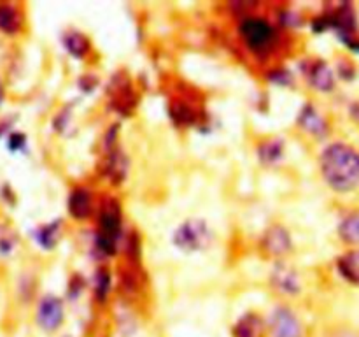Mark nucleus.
<instances>
[{
	"label": "nucleus",
	"mask_w": 359,
	"mask_h": 337,
	"mask_svg": "<svg viewBox=\"0 0 359 337\" xmlns=\"http://www.w3.org/2000/svg\"><path fill=\"white\" fill-rule=\"evenodd\" d=\"M63 46L74 58H84L91 49L90 39L77 30H69L63 34Z\"/></svg>",
	"instance_id": "16"
},
{
	"label": "nucleus",
	"mask_w": 359,
	"mask_h": 337,
	"mask_svg": "<svg viewBox=\"0 0 359 337\" xmlns=\"http://www.w3.org/2000/svg\"><path fill=\"white\" fill-rule=\"evenodd\" d=\"M65 304L55 293H44L35 302L34 323L46 336H55L65 325Z\"/></svg>",
	"instance_id": "4"
},
{
	"label": "nucleus",
	"mask_w": 359,
	"mask_h": 337,
	"mask_svg": "<svg viewBox=\"0 0 359 337\" xmlns=\"http://www.w3.org/2000/svg\"><path fill=\"white\" fill-rule=\"evenodd\" d=\"M332 337H358V336H356V333L349 332V330H340V332L333 333Z\"/></svg>",
	"instance_id": "24"
},
{
	"label": "nucleus",
	"mask_w": 359,
	"mask_h": 337,
	"mask_svg": "<svg viewBox=\"0 0 359 337\" xmlns=\"http://www.w3.org/2000/svg\"><path fill=\"white\" fill-rule=\"evenodd\" d=\"M284 140L280 137H273V139H266L259 144L258 147V157L259 161L263 165H272L280 164V160L284 158Z\"/></svg>",
	"instance_id": "15"
},
{
	"label": "nucleus",
	"mask_w": 359,
	"mask_h": 337,
	"mask_svg": "<svg viewBox=\"0 0 359 337\" xmlns=\"http://www.w3.org/2000/svg\"><path fill=\"white\" fill-rule=\"evenodd\" d=\"M339 235L346 244H359V213H351L340 221Z\"/></svg>",
	"instance_id": "18"
},
{
	"label": "nucleus",
	"mask_w": 359,
	"mask_h": 337,
	"mask_svg": "<svg viewBox=\"0 0 359 337\" xmlns=\"http://www.w3.org/2000/svg\"><path fill=\"white\" fill-rule=\"evenodd\" d=\"M11 132V121L9 119H0V139L7 137V133Z\"/></svg>",
	"instance_id": "22"
},
{
	"label": "nucleus",
	"mask_w": 359,
	"mask_h": 337,
	"mask_svg": "<svg viewBox=\"0 0 359 337\" xmlns=\"http://www.w3.org/2000/svg\"><path fill=\"white\" fill-rule=\"evenodd\" d=\"M18 244H20V237L16 232L9 227H0V256L7 258V256L14 255Z\"/></svg>",
	"instance_id": "19"
},
{
	"label": "nucleus",
	"mask_w": 359,
	"mask_h": 337,
	"mask_svg": "<svg viewBox=\"0 0 359 337\" xmlns=\"http://www.w3.org/2000/svg\"><path fill=\"white\" fill-rule=\"evenodd\" d=\"M266 337H304L305 329L300 316L293 308L277 304L265 316Z\"/></svg>",
	"instance_id": "5"
},
{
	"label": "nucleus",
	"mask_w": 359,
	"mask_h": 337,
	"mask_svg": "<svg viewBox=\"0 0 359 337\" xmlns=\"http://www.w3.org/2000/svg\"><path fill=\"white\" fill-rule=\"evenodd\" d=\"M269 284L280 297H298V293L302 291L300 274L293 267L287 265L284 260L276 262L269 276Z\"/></svg>",
	"instance_id": "7"
},
{
	"label": "nucleus",
	"mask_w": 359,
	"mask_h": 337,
	"mask_svg": "<svg viewBox=\"0 0 359 337\" xmlns=\"http://www.w3.org/2000/svg\"><path fill=\"white\" fill-rule=\"evenodd\" d=\"M353 112H354V116H356V118L359 119V105H356V107L353 109Z\"/></svg>",
	"instance_id": "25"
},
{
	"label": "nucleus",
	"mask_w": 359,
	"mask_h": 337,
	"mask_svg": "<svg viewBox=\"0 0 359 337\" xmlns=\"http://www.w3.org/2000/svg\"><path fill=\"white\" fill-rule=\"evenodd\" d=\"M63 337H72V336H63Z\"/></svg>",
	"instance_id": "26"
},
{
	"label": "nucleus",
	"mask_w": 359,
	"mask_h": 337,
	"mask_svg": "<svg viewBox=\"0 0 359 337\" xmlns=\"http://www.w3.org/2000/svg\"><path fill=\"white\" fill-rule=\"evenodd\" d=\"M216 234L203 218H186L172 232V244L186 255L202 253L212 246Z\"/></svg>",
	"instance_id": "3"
},
{
	"label": "nucleus",
	"mask_w": 359,
	"mask_h": 337,
	"mask_svg": "<svg viewBox=\"0 0 359 337\" xmlns=\"http://www.w3.org/2000/svg\"><path fill=\"white\" fill-rule=\"evenodd\" d=\"M323 179L335 192H351L359 185V153L349 144L333 143L319 158Z\"/></svg>",
	"instance_id": "1"
},
{
	"label": "nucleus",
	"mask_w": 359,
	"mask_h": 337,
	"mask_svg": "<svg viewBox=\"0 0 359 337\" xmlns=\"http://www.w3.org/2000/svg\"><path fill=\"white\" fill-rule=\"evenodd\" d=\"M262 249L266 256L283 260L293 249L291 234L284 225H270L262 235Z\"/></svg>",
	"instance_id": "8"
},
{
	"label": "nucleus",
	"mask_w": 359,
	"mask_h": 337,
	"mask_svg": "<svg viewBox=\"0 0 359 337\" xmlns=\"http://www.w3.org/2000/svg\"><path fill=\"white\" fill-rule=\"evenodd\" d=\"M123 220L119 207L114 204H109L98 214V232H97V246L104 255H114L118 249L119 239H121Z\"/></svg>",
	"instance_id": "6"
},
{
	"label": "nucleus",
	"mask_w": 359,
	"mask_h": 337,
	"mask_svg": "<svg viewBox=\"0 0 359 337\" xmlns=\"http://www.w3.org/2000/svg\"><path fill=\"white\" fill-rule=\"evenodd\" d=\"M307 79L311 83L312 88L319 91H330L335 86V76H333V70L330 69L328 63H325L323 60H314L307 65Z\"/></svg>",
	"instance_id": "11"
},
{
	"label": "nucleus",
	"mask_w": 359,
	"mask_h": 337,
	"mask_svg": "<svg viewBox=\"0 0 359 337\" xmlns=\"http://www.w3.org/2000/svg\"><path fill=\"white\" fill-rule=\"evenodd\" d=\"M25 14L14 2H0V34L6 37H16L23 32Z\"/></svg>",
	"instance_id": "9"
},
{
	"label": "nucleus",
	"mask_w": 359,
	"mask_h": 337,
	"mask_svg": "<svg viewBox=\"0 0 359 337\" xmlns=\"http://www.w3.org/2000/svg\"><path fill=\"white\" fill-rule=\"evenodd\" d=\"M231 337H266L265 316L256 311L244 312L231 329Z\"/></svg>",
	"instance_id": "10"
},
{
	"label": "nucleus",
	"mask_w": 359,
	"mask_h": 337,
	"mask_svg": "<svg viewBox=\"0 0 359 337\" xmlns=\"http://www.w3.org/2000/svg\"><path fill=\"white\" fill-rule=\"evenodd\" d=\"M67 207H69V213L72 218H76V220H86V218H90L93 214V195L86 188H83V186L74 188L69 195Z\"/></svg>",
	"instance_id": "12"
},
{
	"label": "nucleus",
	"mask_w": 359,
	"mask_h": 337,
	"mask_svg": "<svg viewBox=\"0 0 359 337\" xmlns=\"http://www.w3.org/2000/svg\"><path fill=\"white\" fill-rule=\"evenodd\" d=\"M238 37L252 55H269L279 41L277 27L265 16L248 14L238 23Z\"/></svg>",
	"instance_id": "2"
},
{
	"label": "nucleus",
	"mask_w": 359,
	"mask_h": 337,
	"mask_svg": "<svg viewBox=\"0 0 359 337\" xmlns=\"http://www.w3.org/2000/svg\"><path fill=\"white\" fill-rule=\"evenodd\" d=\"M62 237V221H49V223L39 225L34 230V241L41 246L42 249H53L58 244Z\"/></svg>",
	"instance_id": "14"
},
{
	"label": "nucleus",
	"mask_w": 359,
	"mask_h": 337,
	"mask_svg": "<svg viewBox=\"0 0 359 337\" xmlns=\"http://www.w3.org/2000/svg\"><path fill=\"white\" fill-rule=\"evenodd\" d=\"M4 102H6V84H4L2 77H0V107L4 105Z\"/></svg>",
	"instance_id": "23"
},
{
	"label": "nucleus",
	"mask_w": 359,
	"mask_h": 337,
	"mask_svg": "<svg viewBox=\"0 0 359 337\" xmlns=\"http://www.w3.org/2000/svg\"><path fill=\"white\" fill-rule=\"evenodd\" d=\"M6 144H7V150L13 151V153H20L27 147V136L23 132H16V130H11L6 137Z\"/></svg>",
	"instance_id": "21"
},
{
	"label": "nucleus",
	"mask_w": 359,
	"mask_h": 337,
	"mask_svg": "<svg viewBox=\"0 0 359 337\" xmlns=\"http://www.w3.org/2000/svg\"><path fill=\"white\" fill-rule=\"evenodd\" d=\"M339 272L347 283L359 286V249L347 251L339 258Z\"/></svg>",
	"instance_id": "17"
},
{
	"label": "nucleus",
	"mask_w": 359,
	"mask_h": 337,
	"mask_svg": "<svg viewBox=\"0 0 359 337\" xmlns=\"http://www.w3.org/2000/svg\"><path fill=\"white\" fill-rule=\"evenodd\" d=\"M298 125L304 132L311 133L314 137H323L328 132V125H326L325 118L319 114V111L312 104L305 105L302 109L300 116H298Z\"/></svg>",
	"instance_id": "13"
},
{
	"label": "nucleus",
	"mask_w": 359,
	"mask_h": 337,
	"mask_svg": "<svg viewBox=\"0 0 359 337\" xmlns=\"http://www.w3.org/2000/svg\"><path fill=\"white\" fill-rule=\"evenodd\" d=\"M95 291H97L98 300L104 302L109 295V288H111V274L107 270H98L97 277H95Z\"/></svg>",
	"instance_id": "20"
}]
</instances>
